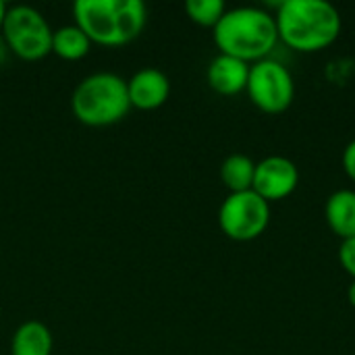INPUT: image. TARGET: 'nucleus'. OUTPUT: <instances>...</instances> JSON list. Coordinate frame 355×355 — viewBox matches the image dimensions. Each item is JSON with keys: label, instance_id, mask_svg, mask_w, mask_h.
I'll return each instance as SVG.
<instances>
[{"label": "nucleus", "instance_id": "1", "mask_svg": "<svg viewBox=\"0 0 355 355\" xmlns=\"http://www.w3.org/2000/svg\"><path fill=\"white\" fill-rule=\"evenodd\" d=\"M279 40L297 52H318L341 35V15L324 0H285L275 15Z\"/></svg>", "mask_w": 355, "mask_h": 355}, {"label": "nucleus", "instance_id": "2", "mask_svg": "<svg viewBox=\"0 0 355 355\" xmlns=\"http://www.w3.org/2000/svg\"><path fill=\"white\" fill-rule=\"evenodd\" d=\"M214 44L220 54L235 56L243 62H258L279 44L275 15L258 6L227 8L214 27Z\"/></svg>", "mask_w": 355, "mask_h": 355}, {"label": "nucleus", "instance_id": "3", "mask_svg": "<svg viewBox=\"0 0 355 355\" xmlns=\"http://www.w3.org/2000/svg\"><path fill=\"white\" fill-rule=\"evenodd\" d=\"M73 17L92 44L116 48L144 31L148 8L141 0H77Z\"/></svg>", "mask_w": 355, "mask_h": 355}, {"label": "nucleus", "instance_id": "4", "mask_svg": "<svg viewBox=\"0 0 355 355\" xmlns=\"http://www.w3.org/2000/svg\"><path fill=\"white\" fill-rule=\"evenodd\" d=\"M73 114L87 127H108L123 121L131 108L127 79L100 71L81 79L71 98Z\"/></svg>", "mask_w": 355, "mask_h": 355}, {"label": "nucleus", "instance_id": "5", "mask_svg": "<svg viewBox=\"0 0 355 355\" xmlns=\"http://www.w3.org/2000/svg\"><path fill=\"white\" fill-rule=\"evenodd\" d=\"M2 37L10 54L21 60H40L52 52V33L48 19L29 4L8 6L2 25Z\"/></svg>", "mask_w": 355, "mask_h": 355}, {"label": "nucleus", "instance_id": "6", "mask_svg": "<svg viewBox=\"0 0 355 355\" xmlns=\"http://www.w3.org/2000/svg\"><path fill=\"white\" fill-rule=\"evenodd\" d=\"M252 104L266 114L285 112L295 98V81L285 64L272 58L258 60L250 67L245 87Z\"/></svg>", "mask_w": 355, "mask_h": 355}, {"label": "nucleus", "instance_id": "7", "mask_svg": "<svg viewBox=\"0 0 355 355\" xmlns=\"http://www.w3.org/2000/svg\"><path fill=\"white\" fill-rule=\"evenodd\" d=\"M270 223V204L254 189L229 193L218 210L220 231L233 241L258 239Z\"/></svg>", "mask_w": 355, "mask_h": 355}, {"label": "nucleus", "instance_id": "8", "mask_svg": "<svg viewBox=\"0 0 355 355\" xmlns=\"http://www.w3.org/2000/svg\"><path fill=\"white\" fill-rule=\"evenodd\" d=\"M300 185V171L291 158L285 156H268L256 162L254 175V191L264 198L268 204L281 202L289 198Z\"/></svg>", "mask_w": 355, "mask_h": 355}, {"label": "nucleus", "instance_id": "9", "mask_svg": "<svg viewBox=\"0 0 355 355\" xmlns=\"http://www.w3.org/2000/svg\"><path fill=\"white\" fill-rule=\"evenodd\" d=\"M129 104L137 110H156L171 96V79L156 67H144L127 79Z\"/></svg>", "mask_w": 355, "mask_h": 355}, {"label": "nucleus", "instance_id": "10", "mask_svg": "<svg viewBox=\"0 0 355 355\" xmlns=\"http://www.w3.org/2000/svg\"><path fill=\"white\" fill-rule=\"evenodd\" d=\"M250 67L252 64H248L235 56L218 54L208 64V71H206L208 85L220 96H237V94L245 92V87H248Z\"/></svg>", "mask_w": 355, "mask_h": 355}, {"label": "nucleus", "instance_id": "11", "mask_svg": "<svg viewBox=\"0 0 355 355\" xmlns=\"http://www.w3.org/2000/svg\"><path fill=\"white\" fill-rule=\"evenodd\" d=\"M324 218L329 229L341 239L355 237V191L354 189H337L329 196L324 204Z\"/></svg>", "mask_w": 355, "mask_h": 355}, {"label": "nucleus", "instance_id": "12", "mask_svg": "<svg viewBox=\"0 0 355 355\" xmlns=\"http://www.w3.org/2000/svg\"><path fill=\"white\" fill-rule=\"evenodd\" d=\"M52 347L50 329L37 320L23 322L10 339V355H52Z\"/></svg>", "mask_w": 355, "mask_h": 355}, {"label": "nucleus", "instance_id": "13", "mask_svg": "<svg viewBox=\"0 0 355 355\" xmlns=\"http://www.w3.org/2000/svg\"><path fill=\"white\" fill-rule=\"evenodd\" d=\"M256 162L245 154H231L220 164V179L229 193L250 191L254 187Z\"/></svg>", "mask_w": 355, "mask_h": 355}, {"label": "nucleus", "instance_id": "14", "mask_svg": "<svg viewBox=\"0 0 355 355\" xmlns=\"http://www.w3.org/2000/svg\"><path fill=\"white\" fill-rule=\"evenodd\" d=\"M89 48H92V40L75 23L62 25L52 33V52L62 60H79L87 56Z\"/></svg>", "mask_w": 355, "mask_h": 355}, {"label": "nucleus", "instance_id": "15", "mask_svg": "<svg viewBox=\"0 0 355 355\" xmlns=\"http://www.w3.org/2000/svg\"><path fill=\"white\" fill-rule=\"evenodd\" d=\"M185 12L193 23L214 29L216 23L227 12V6H225L223 0H187L185 2Z\"/></svg>", "mask_w": 355, "mask_h": 355}, {"label": "nucleus", "instance_id": "16", "mask_svg": "<svg viewBox=\"0 0 355 355\" xmlns=\"http://www.w3.org/2000/svg\"><path fill=\"white\" fill-rule=\"evenodd\" d=\"M339 260H341V266L347 270V275H352V279L355 281V237L347 239V241H341Z\"/></svg>", "mask_w": 355, "mask_h": 355}, {"label": "nucleus", "instance_id": "17", "mask_svg": "<svg viewBox=\"0 0 355 355\" xmlns=\"http://www.w3.org/2000/svg\"><path fill=\"white\" fill-rule=\"evenodd\" d=\"M341 162H343V171L345 175L355 183V139H352L345 150H343V156H341Z\"/></svg>", "mask_w": 355, "mask_h": 355}, {"label": "nucleus", "instance_id": "18", "mask_svg": "<svg viewBox=\"0 0 355 355\" xmlns=\"http://www.w3.org/2000/svg\"><path fill=\"white\" fill-rule=\"evenodd\" d=\"M8 54H10V50H8V46H6V42H4V37H2V33H0V64H4V62H6Z\"/></svg>", "mask_w": 355, "mask_h": 355}, {"label": "nucleus", "instance_id": "19", "mask_svg": "<svg viewBox=\"0 0 355 355\" xmlns=\"http://www.w3.org/2000/svg\"><path fill=\"white\" fill-rule=\"evenodd\" d=\"M6 10H8V6H6V2H2V0H0V31H2V25H4V19H6Z\"/></svg>", "mask_w": 355, "mask_h": 355}, {"label": "nucleus", "instance_id": "20", "mask_svg": "<svg viewBox=\"0 0 355 355\" xmlns=\"http://www.w3.org/2000/svg\"><path fill=\"white\" fill-rule=\"evenodd\" d=\"M347 300H349V304L355 308V281L349 285V289H347Z\"/></svg>", "mask_w": 355, "mask_h": 355}]
</instances>
